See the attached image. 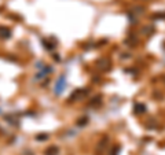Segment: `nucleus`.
<instances>
[{"label":"nucleus","instance_id":"1","mask_svg":"<svg viewBox=\"0 0 165 155\" xmlns=\"http://www.w3.org/2000/svg\"><path fill=\"white\" fill-rule=\"evenodd\" d=\"M96 67L99 69V70H103V72H108V70H110L111 67V62L109 58H101L96 61Z\"/></svg>","mask_w":165,"mask_h":155},{"label":"nucleus","instance_id":"2","mask_svg":"<svg viewBox=\"0 0 165 155\" xmlns=\"http://www.w3.org/2000/svg\"><path fill=\"white\" fill-rule=\"evenodd\" d=\"M88 94V89H77V91H74V94L70 96V100L72 102H76V100H80V99H82V97L85 96V95Z\"/></svg>","mask_w":165,"mask_h":155},{"label":"nucleus","instance_id":"3","mask_svg":"<svg viewBox=\"0 0 165 155\" xmlns=\"http://www.w3.org/2000/svg\"><path fill=\"white\" fill-rule=\"evenodd\" d=\"M65 85H66V81H65L63 77H61V80H58V83H57V87H55V94L59 95L63 91Z\"/></svg>","mask_w":165,"mask_h":155},{"label":"nucleus","instance_id":"4","mask_svg":"<svg viewBox=\"0 0 165 155\" xmlns=\"http://www.w3.org/2000/svg\"><path fill=\"white\" fill-rule=\"evenodd\" d=\"M101 99H102L101 95H98L96 97H94L92 102H91V106H94V107H99V106L102 105V100H101Z\"/></svg>","mask_w":165,"mask_h":155},{"label":"nucleus","instance_id":"5","mask_svg":"<svg viewBox=\"0 0 165 155\" xmlns=\"http://www.w3.org/2000/svg\"><path fill=\"white\" fill-rule=\"evenodd\" d=\"M146 111V106L142 105V103H138L136 106H135V113H139V114H142V113Z\"/></svg>","mask_w":165,"mask_h":155},{"label":"nucleus","instance_id":"6","mask_svg":"<svg viewBox=\"0 0 165 155\" xmlns=\"http://www.w3.org/2000/svg\"><path fill=\"white\" fill-rule=\"evenodd\" d=\"M119 151H120V145H117V147L113 148V151H111L110 155H117V154H119Z\"/></svg>","mask_w":165,"mask_h":155}]
</instances>
